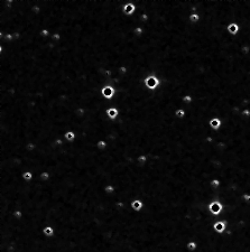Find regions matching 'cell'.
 Returning a JSON list of instances; mask_svg holds the SVG:
<instances>
[{
  "mask_svg": "<svg viewBox=\"0 0 250 252\" xmlns=\"http://www.w3.org/2000/svg\"><path fill=\"white\" fill-rule=\"evenodd\" d=\"M144 82L146 84L147 89L150 91H156L159 87H160V84H162V81H160L158 76H156L155 74L148 75L146 79H145Z\"/></svg>",
  "mask_w": 250,
  "mask_h": 252,
  "instance_id": "6da1fadb",
  "label": "cell"
},
{
  "mask_svg": "<svg viewBox=\"0 0 250 252\" xmlns=\"http://www.w3.org/2000/svg\"><path fill=\"white\" fill-rule=\"evenodd\" d=\"M207 209H209V211H210V213L212 215H214V216H220V215L223 213V211H224V205H223L220 201H213L209 204V207H207Z\"/></svg>",
  "mask_w": 250,
  "mask_h": 252,
  "instance_id": "7a4b0ae2",
  "label": "cell"
},
{
  "mask_svg": "<svg viewBox=\"0 0 250 252\" xmlns=\"http://www.w3.org/2000/svg\"><path fill=\"white\" fill-rule=\"evenodd\" d=\"M228 226H229V222L226 220H219V221H215L214 222V224H213V230H214L217 233H219V234H223V233H226Z\"/></svg>",
  "mask_w": 250,
  "mask_h": 252,
  "instance_id": "3957f363",
  "label": "cell"
},
{
  "mask_svg": "<svg viewBox=\"0 0 250 252\" xmlns=\"http://www.w3.org/2000/svg\"><path fill=\"white\" fill-rule=\"evenodd\" d=\"M101 93L106 100H111L116 95V89L112 85H104L101 90Z\"/></svg>",
  "mask_w": 250,
  "mask_h": 252,
  "instance_id": "277c9868",
  "label": "cell"
},
{
  "mask_svg": "<svg viewBox=\"0 0 250 252\" xmlns=\"http://www.w3.org/2000/svg\"><path fill=\"white\" fill-rule=\"evenodd\" d=\"M137 11V7L135 6L132 0H128V2L123 6V14L127 15V16H132L135 15Z\"/></svg>",
  "mask_w": 250,
  "mask_h": 252,
  "instance_id": "5b68a950",
  "label": "cell"
},
{
  "mask_svg": "<svg viewBox=\"0 0 250 252\" xmlns=\"http://www.w3.org/2000/svg\"><path fill=\"white\" fill-rule=\"evenodd\" d=\"M222 126H223V121L220 118H218V117H214V118H212L210 121H209V127H210L213 131L221 130Z\"/></svg>",
  "mask_w": 250,
  "mask_h": 252,
  "instance_id": "8992f818",
  "label": "cell"
},
{
  "mask_svg": "<svg viewBox=\"0 0 250 252\" xmlns=\"http://www.w3.org/2000/svg\"><path fill=\"white\" fill-rule=\"evenodd\" d=\"M226 30L230 35L237 36L240 33V26H239L238 23H230L226 26Z\"/></svg>",
  "mask_w": 250,
  "mask_h": 252,
  "instance_id": "52a82bcc",
  "label": "cell"
},
{
  "mask_svg": "<svg viewBox=\"0 0 250 252\" xmlns=\"http://www.w3.org/2000/svg\"><path fill=\"white\" fill-rule=\"evenodd\" d=\"M130 207L132 209V211L134 212H141L144 209V203L143 201H140V200H134V201L130 203Z\"/></svg>",
  "mask_w": 250,
  "mask_h": 252,
  "instance_id": "ba28073f",
  "label": "cell"
},
{
  "mask_svg": "<svg viewBox=\"0 0 250 252\" xmlns=\"http://www.w3.org/2000/svg\"><path fill=\"white\" fill-rule=\"evenodd\" d=\"M119 109H117V108H110V109H108L107 110V115L108 118L110 119V120H116V119L119 117Z\"/></svg>",
  "mask_w": 250,
  "mask_h": 252,
  "instance_id": "9c48e42d",
  "label": "cell"
},
{
  "mask_svg": "<svg viewBox=\"0 0 250 252\" xmlns=\"http://www.w3.org/2000/svg\"><path fill=\"white\" fill-rule=\"evenodd\" d=\"M63 137H64V139H65V140H66L68 142H73L76 139V134L74 132V131L68 130L66 132H65V134H63Z\"/></svg>",
  "mask_w": 250,
  "mask_h": 252,
  "instance_id": "30bf717a",
  "label": "cell"
},
{
  "mask_svg": "<svg viewBox=\"0 0 250 252\" xmlns=\"http://www.w3.org/2000/svg\"><path fill=\"white\" fill-rule=\"evenodd\" d=\"M43 234L46 238H53V236L55 235V230L51 225H47V226H45L43 228Z\"/></svg>",
  "mask_w": 250,
  "mask_h": 252,
  "instance_id": "8fae6325",
  "label": "cell"
},
{
  "mask_svg": "<svg viewBox=\"0 0 250 252\" xmlns=\"http://www.w3.org/2000/svg\"><path fill=\"white\" fill-rule=\"evenodd\" d=\"M198 249V244L196 241H188L186 243V250L188 252H195Z\"/></svg>",
  "mask_w": 250,
  "mask_h": 252,
  "instance_id": "7c38bea8",
  "label": "cell"
},
{
  "mask_svg": "<svg viewBox=\"0 0 250 252\" xmlns=\"http://www.w3.org/2000/svg\"><path fill=\"white\" fill-rule=\"evenodd\" d=\"M210 187L213 189H219L222 187V181H220L219 178H213L210 181Z\"/></svg>",
  "mask_w": 250,
  "mask_h": 252,
  "instance_id": "4fadbf2b",
  "label": "cell"
},
{
  "mask_svg": "<svg viewBox=\"0 0 250 252\" xmlns=\"http://www.w3.org/2000/svg\"><path fill=\"white\" fill-rule=\"evenodd\" d=\"M148 160H149V157H148V155L147 154H141L137 157V162H138L140 166H145L147 162H148Z\"/></svg>",
  "mask_w": 250,
  "mask_h": 252,
  "instance_id": "5bb4252c",
  "label": "cell"
},
{
  "mask_svg": "<svg viewBox=\"0 0 250 252\" xmlns=\"http://www.w3.org/2000/svg\"><path fill=\"white\" fill-rule=\"evenodd\" d=\"M175 117L179 119H184L185 117H186V110L183 108V106H181V108H179V109H176L174 112Z\"/></svg>",
  "mask_w": 250,
  "mask_h": 252,
  "instance_id": "9a60e30c",
  "label": "cell"
},
{
  "mask_svg": "<svg viewBox=\"0 0 250 252\" xmlns=\"http://www.w3.org/2000/svg\"><path fill=\"white\" fill-rule=\"evenodd\" d=\"M193 101H194V99H193V95L191 94H186V95H183L182 96V102L184 106H190V104H192L193 103Z\"/></svg>",
  "mask_w": 250,
  "mask_h": 252,
  "instance_id": "2e32d148",
  "label": "cell"
},
{
  "mask_svg": "<svg viewBox=\"0 0 250 252\" xmlns=\"http://www.w3.org/2000/svg\"><path fill=\"white\" fill-rule=\"evenodd\" d=\"M20 176H21V178H23L24 181H33V178H34V176H35V174L33 173V172H24V173L21 174Z\"/></svg>",
  "mask_w": 250,
  "mask_h": 252,
  "instance_id": "e0dca14e",
  "label": "cell"
},
{
  "mask_svg": "<svg viewBox=\"0 0 250 252\" xmlns=\"http://www.w3.org/2000/svg\"><path fill=\"white\" fill-rule=\"evenodd\" d=\"M38 177H40V181H48L49 179H51V177H52V175H51L49 172H42L40 174H38Z\"/></svg>",
  "mask_w": 250,
  "mask_h": 252,
  "instance_id": "ac0fdd59",
  "label": "cell"
},
{
  "mask_svg": "<svg viewBox=\"0 0 250 252\" xmlns=\"http://www.w3.org/2000/svg\"><path fill=\"white\" fill-rule=\"evenodd\" d=\"M134 34H135L136 37H143L144 34H145V29L144 27L140 25V26H137V27L134 29Z\"/></svg>",
  "mask_w": 250,
  "mask_h": 252,
  "instance_id": "d6986e66",
  "label": "cell"
},
{
  "mask_svg": "<svg viewBox=\"0 0 250 252\" xmlns=\"http://www.w3.org/2000/svg\"><path fill=\"white\" fill-rule=\"evenodd\" d=\"M116 186L113 185V184H108L106 187H104V192H106V194H108V195H112V194L116 193Z\"/></svg>",
  "mask_w": 250,
  "mask_h": 252,
  "instance_id": "ffe728a7",
  "label": "cell"
},
{
  "mask_svg": "<svg viewBox=\"0 0 250 252\" xmlns=\"http://www.w3.org/2000/svg\"><path fill=\"white\" fill-rule=\"evenodd\" d=\"M200 19H201V17H200V15L196 14V12L191 14L190 17H188V20H190L192 24H198V21H200Z\"/></svg>",
  "mask_w": 250,
  "mask_h": 252,
  "instance_id": "44dd1931",
  "label": "cell"
},
{
  "mask_svg": "<svg viewBox=\"0 0 250 252\" xmlns=\"http://www.w3.org/2000/svg\"><path fill=\"white\" fill-rule=\"evenodd\" d=\"M97 147H98V149L99 150H106L108 148L107 140H104V139H100L99 141H98V143H97Z\"/></svg>",
  "mask_w": 250,
  "mask_h": 252,
  "instance_id": "7402d4cb",
  "label": "cell"
},
{
  "mask_svg": "<svg viewBox=\"0 0 250 252\" xmlns=\"http://www.w3.org/2000/svg\"><path fill=\"white\" fill-rule=\"evenodd\" d=\"M240 52H241V54L243 56L250 55V45L249 44H245V45H242L241 48H240Z\"/></svg>",
  "mask_w": 250,
  "mask_h": 252,
  "instance_id": "603a6c76",
  "label": "cell"
},
{
  "mask_svg": "<svg viewBox=\"0 0 250 252\" xmlns=\"http://www.w3.org/2000/svg\"><path fill=\"white\" fill-rule=\"evenodd\" d=\"M40 35L42 36V37H45V38H49V37L52 36V33H51V30L47 29V28H42L40 32Z\"/></svg>",
  "mask_w": 250,
  "mask_h": 252,
  "instance_id": "cb8c5ba5",
  "label": "cell"
},
{
  "mask_svg": "<svg viewBox=\"0 0 250 252\" xmlns=\"http://www.w3.org/2000/svg\"><path fill=\"white\" fill-rule=\"evenodd\" d=\"M51 39H52L53 42H55V43H59V42H61V40H62V34H61V33H59V32L52 33Z\"/></svg>",
  "mask_w": 250,
  "mask_h": 252,
  "instance_id": "d4e9b609",
  "label": "cell"
},
{
  "mask_svg": "<svg viewBox=\"0 0 250 252\" xmlns=\"http://www.w3.org/2000/svg\"><path fill=\"white\" fill-rule=\"evenodd\" d=\"M11 215L15 217L16 220H21V219H23V216H24V213L21 212L20 209H15V211L11 213Z\"/></svg>",
  "mask_w": 250,
  "mask_h": 252,
  "instance_id": "484cf974",
  "label": "cell"
},
{
  "mask_svg": "<svg viewBox=\"0 0 250 252\" xmlns=\"http://www.w3.org/2000/svg\"><path fill=\"white\" fill-rule=\"evenodd\" d=\"M241 117H243L245 119L250 118V109H249V108L242 109V110H241Z\"/></svg>",
  "mask_w": 250,
  "mask_h": 252,
  "instance_id": "4316f807",
  "label": "cell"
},
{
  "mask_svg": "<svg viewBox=\"0 0 250 252\" xmlns=\"http://www.w3.org/2000/svg\"><path fill=\"white\" fill-rule=\"evenodd\" d=\"M241 198H242V201L245 202L246 204L250 205V194H249V193H245V194H242Z\"/></svg>",
  "mask_w": 250,
  "mask_h": 252,
  "instance_id": "83f0119b",
  "label": "cell"
}]
</instances>
